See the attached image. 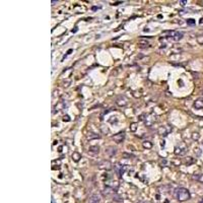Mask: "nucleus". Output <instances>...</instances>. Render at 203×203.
I'll list each match as a JSON object with an SVG mask.
<instances>
[{
	"label": "nucleus",
	"instance_id": "obj_1",
	"mask_svg": "<svg viewBox=\"0 0 203 203\" xmlns=\"http://www.w3.org/2000/svg\"><path fill=\"white\" fill-rule=\"evenodd\" d=\"M175 196L176 198L178 199L179 201H187L190 199L191 197V194L189 192L188 189L184 188V187H180L176 190V193H175Z\"/></svg>",
	"mask_w": 203,
	"mask_h": 203
},
{
	"label": "nucleus",
	"instance_id": "obj_2",
	"mask_svg": "<svg viewBox=\"0 0 203 203\" xmlns=\"http://www.w3.org/2000/svg\"><path fill=\"white\" fill-rule=\"evenodd\" d=\"M187 151V147L184 146V145H180V146H177L176 149H175V154L177 156H184Z\"/></svg>",
	"mask_w": 203,
	"mask_h": 203
},
{
	"label": "nucleus",
	"instance_id": "obj_3",
	"mask_svg": "<svg viewBox=\"0 0 203 203\" xmlns=\"http://www.w3.org/2000/svg\"><path fill=\"white\" fill-rule=\"evenodd\" d=\"M124 138H125V133L124 132H119V133H117L116 135L113 136V139H114L117 143H121L123 140H124Z\"/></svg>",
	"mask_w": 203,
	"mask_h": 203
},
{
	"label": "nucleus",
	"instance_id": "obj_4",
	"mask_svg": "<svg viewBox=\"0 0 203 203\" xmlns=\"http://www.w3.org/2000/svg\"><path fill=\"white\" fill-rule=\"evenodd\" d=\"M127 99L125 97H119L118 99H116V104L118 105L119 107H125L127 105Z\"/></svg>",
	"mask_w": 203,
	"mask_h": 203
},
{
	"label": "nucleus",
	"instance_id": "obj_5",
	"mask_svg": "<svg viewBox=\"0 0 203 203\" xmlns=\"http://www.w3.org/2000/svg\"><path fill=\"white\" fill-rule=\"evenodd\" d=\"M194 108L197 109V110L203 109V97H198V99L194 102Z\"/></svg>",
	"mask_w": 203,
	"mask_h": 203
},
{
	"label": "nucleus",
	"instance_id": "obj_6",
	"mask_svg": "<svg viewBox=\"0 0 203 203\" xmlns=\"http://www.w3.org/2000/svg\"><path fill=\"white\" fill-rule=\"evenodd\" d=\"M99 202H101V197L97 194L91 195L88 198V203H99Z\"/></svg>",
	"mask_w": 203,
	"mask_h": 203
},
{
	"label": "nucleus",
	"instance_id": "obj_7",
	"mask_svg": "<svg viewBox=\"0 0 203 203\" xmlns=\"http://www.w3.org/2000/svg\"><path fill=\"white\" fill-rule=\"evenodd\" d=\"M183 33H181V32H172V37L173 39H174V41L178 42L180 41L181 39L183 38Z\"/></svg>",
	"mask_w": 203,
	"mask_h": 203
},
{
	"label": "nucleus",
	"instance_id": "obj_8",
	"mask_svg": "<svg viewBox=\"0 0 203 203\" xmlns=\"http://www.w3.org/2000/svg\"><path fill=\"white\" fill-rule=\"evenodd\" d=\"M106 152L109 154V156H115V154H117V149L115 148V147H113V146H109L108 148L106 149Z\"/></svg>",
	"mask_w": 203,
	"mask_h": 203
},
{
	"label": "nucleus",
	"instance_id": "obj_9",
	"mask_svg": "<svg viewBox=\"0 0 203 203\" xmlns=\"http://www.w3.org/2000/svg\"><path fill=\"white\" fill-rule=\"evenodd\" d=\"M192 178L194 179L195 181H197V182L203 183V174H195V175H193Z\"/></svg>",
	"mask_w": 203,
	"mask_h": 203
},
{
	"label": "nucleus",
	"instance_id": "obj_10",
	"mask_svg": "<svg viewBox=\"0 0 203 203\" xmlns=\"http://www.w3.org/2000/svg\"><path fill=\"white\" fill-rule=\"evenodd\" d=\"M88 151L89 152H91V154H99V147L97 146V145H93V146H91L88 148Z\"/></svg>",
	"mask_w": 203,
	"mask_h": 203
},
{
	"label": "nucleus",
	"instance_id": "obj_11",
	"mask_svg": "<svg viewBox=\"0 0 203 203\" xmlns=\"http://www.w3.org/2000/svg\"><path fill=\"white\" fill-rule=\"evenodd\" d=\"M80 158H81V156L78 154V152H76V151H75V152H73V154H72V160H74L75 163L79 162V160H80Z\"/></svg>",
	"mask_w": 203,
	"mask_h": 203
},
{
	"label": "nucleus",
	"instance_id": "obj_12",
	"mask_svg": "<svg viewBox=\"0 0 203 203\" xmlns=\"http://www.w3.org/2000/svg\"><path fill=\"white\" fill-rule=\"evenodd\" d=\"M158 133H160V135H164V136L168 135V131L166 130V127H165V126L160 127V128H158Z\"/></svg>",
	"mask_w": 203,
	"mask_h": 203
},
{
	"label": "nucleus",
	"instance_id": "obj_13",
	"mask_svg": "<svg viewBox=\"0 0 203 203\" xmlns=\"http://www.w3.org/2000/svg\"><path fill=\"white\" fill-rule=\"evenodd\" d=\"M143 147L147 149L151 148V147H152V143H151L150 141H144V142H143Z\"/></svg>",
	"mask_w": 203,
	"mask_h": 203
},
{
	"label": "nucleus",
	"instance_id": "obj_14",
	"mask_svg": "<svg viewBox=\"0 0 203 203\" xmlns=\"http://www.w3.org/2000/svg\"><path fill=\"white\" fill-rule=\"evenodd\" d=\"M199 138H200V134H199L198 132H194V133L192 134V139H193V140L198 141Z\"/></svg>",
	"mask_w": 203,
	"mask_h": 203
},
{
	"label": "nucleus",
	"instance_id": "obj_15",
	"mask_svg": "<svg viewBox=\"0 0 203 203\" xmlns=\"http://www.w3.org/2000/svg\"><path fill=\"white\" fill-rule=\"evenodd\" d=\"M137 129V123H132V124L130 125V130L133 131V132H135Z\"/></svg>",
	"mask_w": 203,
	"mask_h": 203
},
{
	"label": "nucleus",
	"instance_id": "obj_16",
	"mask_svg": "<svg viewBox=\"0 0 203 203\" xmlns=\"http://www.w3.org/2000/svg\"><path fill=\"white\" fill-rule=\"evenodd\" d=\"M187 23H188L189 25H195V19H187Z\"/></svg>",
	"mask_w": 203,
	"mask_h": 203
},
{
	"label": "nucleus",
	"instance_id": "obj_17",
	"mask_svg": "<svg viewBox=\"0 0 203 203\" xmlns=\"http://www.w3.org/2000/svg\"><path fill=\"white\" fill-rule=\"evenodd\" d=\"M114 198H115V200H116V201H119V202H121V201L123 200V199L121 198L120 196H118V195H114Z\"/></svg>",
	"mask_w": 203,
	"mask_h": 203
},
{
	"label": "nucleus",
	"instance_id": "obj_18",
	"mask_svg": "<svg viewBox=\"0 0 203 203\" xmlns=\"http://www.w3.org/2000/svg\"><path fill=\"white\" fill-rule=\"evenodd\" d=\"M180 3H181L182 5H185V4L187 3V1H185V0H182V1H180Z\"/></svg>",
	"mask_w": 203,
	"mask_h": 203
},
{
	"label": "nucleus",
	"instance_id": "obj_19",
	"mask_svg": "<svg viewBox=\"0 0 203 203\" xmlns=\"http://www.w3.org/2000/svg\"><path fill=\"white\" fill-rule=\"evenodd\" d=\"M198 203H203V199H201V200L200 201H199V202Z\"/></svg>",
	"mask_w": 203,
	"mask_h": 203
}]
</instances>
